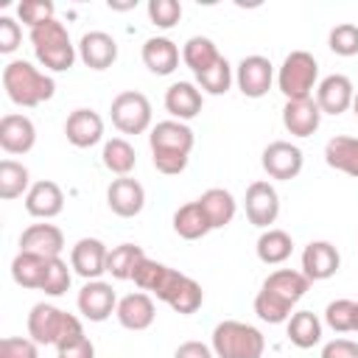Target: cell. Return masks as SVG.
<instances>
[{
    "label": "cell",
    "mask_w": 358,
    "mask_h": 358,
    "mask_svg": "<svg viewBox=\"0 0 358 358\" xmlns=\"http://www.w3.org/2000/svg\"><path fill=\"white\" fill-rule=\"evenodd\" d=\"M131 280H134V285L140 291L154 294L157 299H162L171 310L182 313V316L196 313L201 308V302H204V291L193 277H187V274H182V271H176V268H171L165 263H157L151 257H145L137 266Z\"/></svg>",
    "instance_id": "1"
},
{
    "label": "cell",
    "mask_w": 358,
    "mask_h": 358,
    "mask_svg": "<svg viewBox=\"0 0 358 358\" xmlns=\"http://www.w3.org/2000/svg\"><path fill=\"white\" fill-rule=\"evenodd\" d=\"M148 145H151V159L154 168L165 176H176L187 168L190 151L196 145L193 129L182 120H159L151 134H148Z\"/></svg>",
    "instance_id": "2"
},
{
    "label": "cell",
    "mask_w": 358,
    "mask_h": 358,
    "mask_svg": "<svg viewBox=\"0 0 358 358\" xmlns=\"http://www.w3.org/2000/svg\"><path fill=\"white\" fill-rule=\"evenodd\" d=\"M3 90H6L11 103L34 109V106H39L56 95V81H53V76L42 73L31 62L14 59L3 67Z\"/></svg>",
    "instance_id": "3"
},
{
    "label": "cell",
    "mask_w": 358,
    "mask_h": 358,
    "mask_svg": "<svg viewBox=\"0 0 358 358\" xmlns=\"http://www.w3.org/2000/svg\"><path fill=\"white\" fill-rule=\"evenodd\" d=\"M81 336H84L81 319L73 313H64L50 302H36L28 313V338H34L36 344H53L59 350L78 341Z\"/></svg>",
    "instance_id": "4"
},
{
    "label": "cell",
    "mask_w": 358,
    "mask_h": 358,
    "mask_svg": "<svg viewBox=\"0 0 358 358\" xmlns=\"http://www.w3.org/2000/svg\"><path fill=\"white\" fill-rule=\"evenodd\" d=\"M31 48H34V56L36 62L50 70V73H64L76 64V56H78V48L70 42V34L64 28V22L59 20H50L39 28L31 31Z\"/></svg>",
    "instance_id": "5"
},
{
    "label": "cell",
    "mask_w": 358,
    "mask_h": 358,
    "mask_svg": "<svg viewBox=\"0 0 358 358\" xmlns=\"http://www.w3.org/2000/svg\"><path fill=\"white\" fill-rule=\"evenodd\" d=\"M210 347H213L215 358H263L266 338L255 324H246L238 319H224L213 327Z\"/></svg>",
    "instance_id": "6"
},
{
    "label": "cell",
    "mask_w": 358,
    "mask_h": 358,
    "mask_svg": "<svg viewBox=\"0 0 358 358\" xmlns=\"http://www.w3.org/2000/svg\"><path fill=\"white\" fill-rule=\"evenodd\" d=\"M319 78V62L308 50H291L280 70H277V90L285 95V101H299V98H313Z\"/></svg>",
    "instance_id": "7"
},
{
    "label": "cell",
    "mask_w": 358,
    "mask_h": 358,
    "mask_svg": "<svg viewBox=\"0 0 358 358\" xmlns=\"http://www.w3.org/2000/svg\"><path fill=\"white\" fill-rule=\"evenodd\" d=\"M109 112H112V126L120 134H143L151 126V101L137 90L117 92L112 98Z\"/></svg>",
    "instance_id": "8"
},
{
    "label": "cell",
    "mask_w": 358,
    "mask_h": 358,
    "mask_svg": "<svg viewBox=\"0 0 358 358\" xmlns=\"http://www.w3.org/2000/svg\"><path fill=\"white\" fill-rule=\"evenodd\" d=\"M260 165L263 171L277 179V182H291L299 176L302 165H305V157H302V148L288 143V140H274L263 148V157H260Z\"/></svg>",
    "instance_id": "9"
},
{
    "label": "cell",
    "mask_w": 358,
    "mask_h": 358,
    "mask_svg": "<svg viewBox=\"0 0 358 358\" xmlns=\"http://www.w3.org/2000/svg\"><path fill=\"white\" fill-rule=\"evenodd\" d=\"M243 207H246L249 224H255L260 229H271V224L280 215V193H277V187L271 182L257 179V182H252L246 187Z\"/></svg>",
    "instance_id": "10"
},
{
    "label": "cell",
    "mask_w": 358,
    "mask_h": 358,
    "mask_svg": "<svg viewBox=\"0 0 358 358\" xmlns=\"http://www.w3.org/2000/svg\"><path fill=\"white\" fill-rule=\"evenodd\" d=\"M235 84L246 98H263L274 84V64L260 53L243 56L235 67Z\"/></svg>",
    "instance_id": "11"
},
{
    "label": "cell",
    "mask_w": 358,
    "mask_h": 358,
    "mask_svg": "<svg viewBox=\"0 0 358 358\" xmlns=\"http://www.w3.org/2000/svg\"><path fill=\"white\" fill-rule=\"evenodd\" d=\"M78 313L90 322H106L117 310V294L109 282L103 280H87L78 291Z\"/></svg>",
    "instance_id": "12"
},
{
    "label": "cell",
    "mask_w": 358,
    "mask_h": 358,
    "mask_svg": "<svg viewBox=\"0 0 358 358\" xmlns=\"http://www.w3.org/2000/svg\"><path fill=\"white\" fill-rule=\"evenodd\" d=\"M352 101H355V87L341 73H330L316 84V103L322 115H341L352 106Z\"/></svg>",
    "instance_id": "13"
},
{
    "label": "cell",
    "mask_w": 358,
    "mask_h": 358,
    "mask_svg": "<svg viewBox=\"0 0 358 358\" xmlns=\"http://www.w3.org/2000/svg\"><path fill=\"white\" fill-rule=\"evenodd\" d=\"M106 204L115 215L120 218H134L143 213L145 207V190L137 179L131 176H117L112 179V185L106 187Z\"/></svg>",
    "instance_id": "14"
},
{
    "label": "cell",
    "mask_w": 358,
    "mask_h": 358,
    "mask_svg": "<svg viewBox=\"0 0 358 358\" xmlns=\"http://www.w3.org/2000/svg\"><path fill=\"white\" fill-rule=\"evenodd\" d=\"M109 249L98 238H81L70 249V268L84 280H98L106 271Z\"/></svg>",
    "instance_id": "15"
},
{
    "label": "cell",
    "mask_w": 358,
    "mask_h": 358,
    "mask_svg": "<svg viewBox=\"0 0 358 358\" xmlns=\"http://www.w3.org/2000/svg\"><path fill=\"white\" fill-rule=\"evenodd\" d=\"M341 266V255L330 241H310L302 249V274L310 282L330 280Z\"/></svg>",
    "instance_id": "16"
},
{
    "label": "cell",
    "mask_w": 358,
    "mask_h": 358,
    "mask_svg": "<svg viewBox=\"0 0 358 358\" xmlns=\"http://www.w3.org/2000/svg\"><path fill=\"white\" fill-rule=\"evenodd\" d=\"M36 143V126L28 115L8 112L0 117V148L6 154H28Z\"/></svg>",
    "instance_id": "17"
},
{
    "label": "cell",
    "mask_w": 358,
    "mask_h": 358,
    "mask_svg": "<svg viewBox=\"0 0 358 358\" xmlns=\"http://www.w3.org/2000/svg\"><path fill=\"white\" fill-rule=\"evenodd\" d=\"M76 48H78V59L90 70H106L117 62V42L106 31H87Z\"/></svg>",
    "instance_id": "18"
},
{
    "label": "cell",
    "mask_w": 358,
    "mask_h": 358,
    "mask_svg": "<svg viewBox=\"0 0 358 358\" xmlns=\"http://www.w3.org/2000/svg\"><path fill=\"white\" fill-rule=\"evenodd\" d=\"M64 134L67 143L76 148H92L103 137V120L95 109H73L64 120Z\"/></svg>",
    "instance_id": "19"
},
{
    "label": "cell",
    "mask_w": 358,
    "mask_h": 358,
    "mask_svg": "<svg viewBox=\"0 0 358 358\" xmlns=\"http://www.w3.org/2000/svg\"><path fill=\"white\" fill-rule=\"evenodd\" d=\"M120 327L126 330H148L154 324V316H157V305L151 299V294L145 291H134V294H126L123 299H117V310H115Z\"/></svg>",
    "instance_id": "20"
},
{
    "label": "cell",
    "mask_w": 358,
    "mask_h": 358,
    "mask_svg": "<svg viewBox=\"0 0 358 358\" xmlns=\"http://www.w3.org/2000/svg\"><path fill=\"white\" fill-rule=\"evenodd\" d=\"M322 123V109L316 98H299V101H285L282 106V126L294 137H310Z\"/></svg>",
    "instance_id": "21"
},
{
    "label": "cell",
    "mask_w": 358,
    "mask_h": 358,
    "mask_svg": "<svg viewBox=\"0 0 358 358\" xmlns=\"http://www.w3.org/2000/svg\"><path fill=\"white\" fill-rule=\"evenodd\" d=\"M25 210L34 218H56L64 210V193L56 182L50 179H39L31 185V190L25 193Z\"/></svg>",
    "instance_id": "22"
},
{
    "label": "cell",
    "mask_w": 358,
    "mask_h": 358,
    "mask_svg": "<svg viewBox=\"0 0 358 358\" xmlns=\"http://www.w3.org/2000/svg\"><path fill=\"white\" fill-rule=\"evenodd\" d=\"M62 249H64V235L53 224H31L20 235V252H34L39 257L53 260L62 255Z\"/></svg>",
    "instance_id": "23"
},
{
    "label": "cell",
    "mask_w": 358,
    "mask_h": 358,
    "mask_svg": "<svg viewBox=\"0 0 358 358\" xmlns=\"http://www.w3.org/2000/svg\"><path fill=\"white\" fill-rule=\"evenodd\" d=\"M201 103H204V95L190 81H176L165 90V109L171 112L173 120H182V123L193 120L201 112Z\"/></svg>",
    "instance_id": "24"
},
{
    "label": "cell",
    "mask_w": 358,
    "mask_h": 358,
    "mask_svg": "<svg viewBox=\"0 0 358 358\" xmlns=\"http://www.w3.org/2000/svg\"><path fill=\"white\" fill-rule=\"evenodd\" d=\"M179 59H182V53H179L176 42L168 36H151L143 45V64L154 76H171L179 67Z\"/></svg>",
    "instance_id": "25"
},
{
    "label": "cell",
    "mask_w": 358,
    "mask_h": 358,
    "mask_svg": "<svg viewBox=\"0 0 358 358\" xmlns=\"http://www.w3.org/2000/svg\"><path fill=\"white\" fill-rule=\"evenodd\" d=\"M196 201L201 204V210H204V215H207V221H210L213 229H221V227L232 224V218H235V213H238L235 196H232L229 190H224V187H210V190H204Z\"/></svg>",
    "instance_id": "26"
},
{
    "label": "cell",
    "mask_w": 358,
    "mask_h": 358,
    "mask_svg": "<svg viewBox=\"0 0 358 358\" xmlns=\"http://www.w3.org/2000/svg\"><path fill=\"white\" fill-rule=\"evenodd\" d=\"M324 162L333 171H341L358 179V137H350V134L330 137L324 145Z\"/></svg>",
    "instance_id": "27"
},
{
    "label": "cell",
    "mask_w": 358,
    "mask_h": 358,
    "mask_svg": "<svg viewBox=\"0 0 358 358\" xmlns=\"http://www.w3.org/2000/svg\"><path fill=\"white\" fill-rule=\"evenodd\" d=\"M308 288H310V280L294 268H277L263 280V291H271V294H277L294 305L308 294Z\"/></svg>",
    "instance_id": "28"
},
{
    "label": "cell",
    "mask_w": 358,
    "mask_h": 358,
    "mask_svg": "<svg viewBox=\"0 0 358 358\" xmlns=\"http://www.w3.org/2000/svg\"><path fill=\"white\" fill-rule=\"evenodd\" d=\"M285 333H288V341L294 347L310 350V347H316L322 341V319L313 310H296L285 322Z\"/></svg>",
    "instance_id": "29"
},
{
    "label": "cell",
    "mask_w": 358,
    "mask_h": 358,
    "mask_svg": "<svg viewBox=\"0 0 358 358\" xmlns=\"http://www.w3.org/2000/svg\"><path fill=\"white\" fill-rule=\"evenodd\" d=\"M48 266H50L48 257H39L34 252H17L11 260V280L20 288H42Z\"/></svg>",
    "instance_id": "30"
},
{
    "label": "cell",
    "mask_w": 358,
    "mask_h": 358,
    "mask_svg": "<svg viewBox=\"0 0 358 358\" xmlns=\"http://www.w3.org/2000/svg\"><path fill=\"white\" fill-rule=\"evenodd\" d=\"M257 260L266 266H280L291 257L294 252V241L285 229H263L257 238Z\"/></svg>",
    "instance_id": "31"
},
{
    "label": "cell",
    "mask_w": 358,
    "mask_h": 358,
    "mask_svg": "<svg viewBox=\"0 0 358 358\" xmlns=\"http://www.w3.org/2000/svg\"><path fill=\"white\" fill-rule=\"evenodd\" d=\"M210 229L213 227H210V221H207V215H204V210H201L199 201H187V204H182L173 213V232L179 238H185V241H199Z\"/></svg>",
    "instance_id": "32"
},
{
    "label": "cell",
    "mask_w": 358,
    "mask_h": 358,
    "mask_svg": "<svg viewBox=\"0 0 358 358\" xmlns=\"http://www.w3.org/2000/svg\"><path fill=\"white\" fill-rule=\"evenodd\" d=\"M101 162L106 171L117 173V176H129L137 165V151L129 140L123 137H112L103 143V151H101Z\"/></svg>",
    "instance_id": "33"
},
{
    "label": "cell",
    "mask_w": 358,
    "mask_h": 358,
    "mask_svg": "<svg viewBox=\"0 0 358 358\" xmlns=\"http://www.w3.org/2000/svg\"><path fill=\"white\" fill-rule=\"evenodd\" d=\"M145 260L143 246L137 243H120L115 249H109L106 257V274H112V280H131L137 266Z\"/></svg>",
    "instance_id": "34"
},
{
    "label": "cell",
    "mask_w": 358,
    "mask_h": 358,
    "mask_svg": "<svg viewBox=\"0 0 358 358\" xmlns=\"http://www.w3.org/2000/svg\"><path fill=\"white\" fill-rule=\"evenodd\" d=\"M218 59H221V53H218L215 42H213L210 36H190V39L185 42V48H182V62L193 70V76L210 70Z\"/></svg>",
    "instance_id": "35"
},
{
    "label": "cell",
    "mask_w": 358,
    "mask_h": 358,
    "mask_svg": "<svg viewBox=\"0 0 358 358\" xmlns=\"http://www.w3.org/2000/svg\"><path fill=\"white\" fill-rule=\"evenodd\" d=\"M28 190H31L28 168L22 162H17V159H3L0 162V199L11 201V199H20Z\"/></svg>",
    "instance_id": "36"
},
{
    "label": "cell",
    "mask_w": 358,
    "mask_h": 358,
    "mask_svg": "<svg viewBox=\"0 0 358 358\" xmlns=\"http://www.w3.org/2000/svg\"><path fill=\"white\" fill-rule=\"evenodd\" d=\"M255 313H257V319H263L268 324H282V322L291 319L294 302H288V299H282V296L260 288L257 296H255Z\"/></svg>",
    "instance_id": "37"
},
{
    "label": "cell",
    "mask_w": 358,
    "mask_h": 358,
    "mask_svg": "<svg viewBox=\"0 0 358 358\" xmlns=\"http://www.w3.org/2000/svg\"><path fill=\"white\" fill-rule=\"evenodd\" d=\"M235 81V73H232V64L221 56L210 70L199 73L196 76V87H201L207 95H224Z\"/></svg>",
    "instance_id": "38"
},
{
    "label": "cell",
    "mask_w": 358,
    "mask_h": 358,
    "mask_svg": "<svg viewBox=\"0 0 358 358\" xmlns=\"http://www.w3.org/2000/svg\"><path fill=\"white\" fill-rule=\"evenodd\" d=\"M327 45H330V50H333L336 56H344V59L358 56V25H352V22H338L336 28H330Z\"/></svg>",
    "instance_id": "39"
},
{
    "label": "cell",
    "mask_w": 358,
    "mask_h": 358,
    "mask_svg": "<svg viewBox=\"0 0 358 358\" xmlns=\"http://www.w3.org/2000/svg\"><path fill=\"white\" fill-rule=\"evenodd\" d=\"M352 316H355V299H333L324 308V324L333 333H352Z\"/></svg>",
    "instance_id": "40"
},
{
    "label": "cell",
    "mask_w": 358,
    "mask_h": 358,
    "mask_svg": "<svg viewBox=\"0 0 358 358\" xmlns=\"http://www.w3.org/2000/svg\"><path fill=\"white\" fill-rule=\"evenodd\" d=\"M53 14H56V8H53L50 0H22V3L17 6V17H20L31 31L39 28V25H45V22H50V20H56Z\"/></svg>",
    "instance_id": "41"
},
{
    "label": "cell",
    "mask_w": 358,
    "mask_h": 358,
    "mask_svg": "<svg viewBox=\"0 0 358 358\" xmlns=\"http://www.w3.org/2000/svg\"><path fill=\"white\" fill-rule=\"evenodd\" d=\"M70 268L62 257H53L50 266H48V274H45V282L39 291H45V296H62L70 291Z\"/></svg>",
    "instance_id": "42"
},
{
    "label": "cell",
    "mask_w": 358,
    "mask_h": 358,
    "mask_svg": "<svg viewBox=\"0 0 358 358\" xmlns=\"http://www.w3.org/2000/svg\"><path fill=\"white\" fill-rule=\"evenodd\" d=\"M148 20L157 28L168 31L182 20V3H176V0H148Z\"/></svg>",
    "instance_id": "43"
},
{
    "label": "cell",
    "mask_w": 358,
    "mask_h": 358,
    "mask_svg": "<svg viewBox=\"0 0 358 358\" xmlns=\"http://www.w3.org/2000/svg\"><path fill=\"white\" fill-rule=\"evenodd\" d=\"M0 358H39V344L34 338L8 336L0 341Z\"/></svg>",
    "instance_id": "44"
},
{
    "label": "cell",
    "mask_w": 358,
    "mask_h": 358,
    "mask_svg": "<svg viewBox=\"0 0 358 358\" xmlns=\"http://www.w3.org/2000/svg\"><path fill=\"white\" fill-rule=\"evenodd\" d=\"M22 42V28L14 17H0V53H14Z\"/></svg>",
    "instance_id": "45"
},
{
    "label": "cell",
    "mask_w": 358,
    "mask_h": 358,
    "mask_svg": "<svg viewBox=\"0 0 358 358\" xmlns=\"http://www.w3.org/2000/svg\"><path fill=\"white\" fill-rule=\"evenodd\" d=\"M322 358H358V341L352 338H333L322 347Z\"/></svg>",
    "instance_id": "46"
},
{
    "label": "cell",
    "mask_w": 358,
    "mask_h": 358,
    "mask_svg": "<svg viewBox=\"0 0 358 358\" xmlns=\"http://www.w3.org/2000/svg\"><path fill=\"white\" fill-rule=\"evenodd\" d=\"M56 355H59V358H95V344H92L87 336H81L78 341H73V344H67V347H59Z\"/></svg>",
    "instance_id": "47"
},
{
    "label": "cell",
    "mask_w": 358,
    "mask_h": 358,
    "mask_svg": "<svg viewBox=\"0 0 358 358\" xmlns=\"http://www.w3.org/2000/svg\"><path fill=\"white\" fill-rule=\"evenodd\" d=\"M173 358H215V352L204 341H185V344L176 347Z\"/></svg>",
    "instance_id": "48"
},
{
    "label": "cell",
    "mask_w": 358,
    "mask_h": 358,
    "mask_svg": "<svg viewBox=\"0 0 358 358\" xmlns=\"http://www.w3.org/2000/svg\"><path fill=\"white\" fill-rule=\"evenodd\" d=\"M109 8H115V11H126V8H134V3H115V0H109Z\"/></svg>",
    "instance_id": "49"
},
{
    "label": "cell",
    "mask_w": 358,
    "mask_h": 358,
    "mask_svg": "<svg viewBox=\"0 0 358 358\" xmlns=\"http://www.w3.org/2000/svg\"><path fill=\"white\" fill-rule=\"evenodd\" d=\"M352 333H358V302H355V316H352Z\"/></svg>",
    "instance_id": "50"
},
{
    "label": "cell",
    "mask_w": 358,
    "mask_h": 358,
    "mask_svg": "<svg viewBox=\"0 0 358 358\" xmlns=\"http://www.w3.org/2000/svg\"><path fill=\"white\" fill-rule=\"evenodd\" d=\"M352 109H355V117H358V92H355V101H352Z\"/></svg>",
    "instance_id": "51"
}]
</instances>
